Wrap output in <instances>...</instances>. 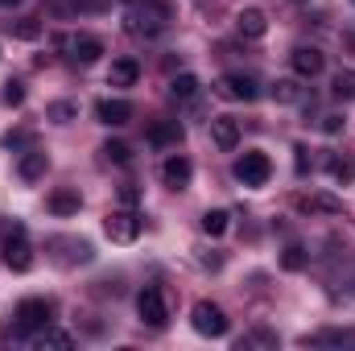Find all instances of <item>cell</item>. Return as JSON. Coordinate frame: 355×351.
<instances>
[{"mask_svg":"<svg viewBox=\"0 0 355 351\" xmlns=\"http://www.w3.org/2000/svg\"><path fill=\"white\" fill-rule=\"evenodd\" d=\"M211 141H215L219 153H232V149L240 145V120H232V116H211Z\"/></svg>","mask_w":355,"mask_h":351,"instance_id":"8fae6325","label":"cell"},{"mask_svg":"<svg viewBox=\"0 0 355 351\" xmlns=\"http://www.w3.org/2000/svg\"><path fill=\"white\" fill-rule=\"evenodd\" d=\"M272 99H277V103H297V99H302V87H297L293 79H277V83H272Z\"/></svg>","mask_w":355,"mask_h":351,"instance_id":"d4e9b609","label":"cell"},{"mask_svg":"<svg viewBox=\"0 0 355 351\" xmlns=\"http://www.w3.org/2000/svg\"><path fill=\"white\" fill-rule=\"evenodd\" d=\"M190 174H194V166H190L186 157H170V162L162 166L166 186H174V190H186V186H190Z\"/></svg>","mask_w":355,"mask_h":351,"instance_id":"d6986e66","label":"cell"},{"mask_svg":"<svg viewBox=\"0 0 355 351\" xmlns=\"http://www.w3.org/2000/svg\"><path fill=\"white\" fill-rule=\"evenodd\" d=\"M331 178L335 182H355V162H347V157H331Z\"/></svg>","mask_w":355,"mask_h":351,"instance_id":"83f0119b","label":"cell"},{"mask_svg":"<svg viewBox=\"0 0 355 351\" xmlns=\"http://www.w3.org/2000/svg\"><path fill=\"white\" fill-rule=\"evenodd\" d=\"M306 348H355V331L347 327H331V331H314L302 339Z\"/></svg>","mask_w":355,"mask_h":351,"instance_id":"4fadbf2b","label":"cell"},{"mask_svg":"<svg viewBox=\"0 0 355 351\" xmlns=\"http://www.w3.org/2000/svg\"><path fill=\"white\" fill-rule=\"evenodd\" d=\"M343 116H322V132H343Z\"/></svg>","mask_w":355,"mask_h":351,"instance_id":"e575fe53","label":"cell"},{"mask_svg":"<svg viewBox=\"0 0 355 351\" xmlns=\"http://www.w3.org/2000/svg\"><path fill=\"white\" fill-rule=\"evenodd\" d=\"M58 46H62L67 58L79 62V67H91V62L103 54V42H99L95 33H67V37H58Z\"/></svg>","mask_w":355,"mask_h":351,"instance_id":"52a82bcc","label":"cell"},{"mask_svg":"<svg viewBox=\"0 0 355 351\" xmlns=\"http://www.w3.org/2000/svg\"><path fill=\"white\" fill-rule=\"evenodd\" d=\"M240 348H277V335L272 331H252V335H244Z\"/></svg>","mask_w":355,"mask_h":351,"instance_id":"f546056e","label":"cell"},{"mask_svg":"<svg viewBox=\"0 0 355 351\" xmlns=\"http://www.w3.org/2000/svg\"><path fill=\"white\" fill-rule=\"evenodd\" d=\"M46 166H50V157L42 149H25L21 162H17V174H21V182H37V178L46 174Z\"/></svg>","mask_w":355,"mask_h":351,"instance_id":"e0dca14e","label":"cell"},{"mask_svg":"<svg viewBox=\"0 0 355 351\" xmlns=\"http://www.w3.org/2000/svg\"><path fill=\"white\" fill-rule=\"evenodd\" d=\"M124 4H137V0H124Z\"/></svg>","mask_w":355,"mask_h":351,"instance_id":"74e56055","label":"cell"},{"mask_svg":"<svg viewBox=\"0 0 355 351\" xmlns=\"http://www.w3.org/2000/svg\"><path fill=\"white\" fill-rule=\"evenodd\" d=\"M306 264V248H297V244H289L285 248V257H281V268H289V273H297Z\"/></svg>","mask_w":355,"mask_h":351,"instance_id":"f1b7e54d","label":"cell"},{"mask_svg":"<svg viewBox=\"0 0 355 351\" xmlns=\"http://www.w3.org/2000/svg\"><path fill=\"white\" fill-rule=\"evenodd\" d=\"M8 33H12V37H25V42H33V37L42 33V25H37L33 17H21V21H8Z\"/></svg>","mask_w":355,"mask_h":351,"instance_id":"484cf974","label":"cell"},{"mask_svg":"<svg viewBox=\"0 0 355 351\" xmlns=\"http://www.w3.org/2000/svg\"><path fill=\"white\" fill-rule=\"evenodd\" d=\"M215 91H219L223 99H244V103H252V99L261 95L252 75H223V79L215 83Z\"/></svg>","mask_w":355,"mask_h":351,"instance_id":"9c48e42d","label":"cell"},{"mask_svg":"<svg viewBox=\"0 0 355 351\" xmlns=\"http://www.w3.org/2000/svg\"><path fill=\"white\" fill-rule=\"evenodd\" d=\"M190 327H194L202 339H223L232 323H227L223 306H215V302H198V306L190 310Z\"/></svg>","mask_w":355,"mask_h":351,"instance_id":"277c9868","label":"cell"},{"mask_svg":"<svg viewBox=\"0 0 355 351\" xmlns=\"http://www.w3.org/2000/svg\"><path fill=\"white\" fill-rule=\"evenodd\" d=\"M137 75H141L137 58H116V62H112V71H107V87H132V83H137Z\"/></svg>","mask_w":355,"mask_h":351,"instance_id":"ac0fdd59","label":"cell"},{"mask_svg":"<svg viewBox=\"0 0 355 351\" xmlns=\"http://www.w3.org/2000/svg\"><path fill=\"white\" fill-rule=\"evenodd\" d=\"M170 21H174V4H166V0H137L128 8V17H124V29L132 37H157V33L170 29Z\"/></svg>","mask_w":355,"mask_h":351,"instance_id":"6da1fadb","label":"cell"},{"mask_svg":"<svg viewBox=\"0 0 355 351\" xmlns=\"http://www.w3.org/2000/svg\"><path fill=\"white\" fill-rule=\"evenodd\" d=\"M137 198H141L137 186H120V203H124V207H137Z\"/></svg>","mask_w":355,"mask_h":351,"instance_id":"d590c367","label":"cell"},{"mask_svg":"<svg viewBox=\"0 0 355 351\" xmlns=\"http://www.w3.org/2000/svg\"><path fill=\"white\" fill-rule=\"evenodd\" d=\"M137 314H141V323L153 327V331H162V327L170 323V310H166V298H162L157 285H145V289L137 293Z\"/></svg>","mask_w":355,"mask_h":351,"instance_id":"5b68a950","label":"cell"},{"mask_svg":"<svg viewBox=\"0 0 355 351\" xmlns=\"http://www.w3.org/2000/svg\"><path fill=\"white\" fill-rule=\"evenodd\" d=\"M227 228H232V215H227V211H207V215H202V232H207V236H223Z\"/></svg>","mask_w":355,"mask_h":351,"instance_id":"603a6c76","label":"cell"},{"mask_svg":"<svg viewBox=\"0 0 355 351\" xmlns=\"http://www.w3.org/2000/svg\"><path fill=\"white\" fill-rule=\"evenodd\" d=\"M95 116H99V124H107V128H120V124H128L132 120V103L128 99H99L95 103Z\"/></svg>","mask_w":355,"mask_h":351,"instance_id":"7c38bea8","label":"cell"},{"mask_svg":"<svg viewBox=\"0 0 355 351\" xmlns=\"http://www.w3.org/2000/svg\"><path fill=\"white\" fill-rule=\"evenodd\" d=\"M236 29H240V37H265L268 33V17L261 12V8H244L240 17H236Z\"/></svg>","mask_w":355,"mask_h":351,"instance_id":"2e32d148","label":"cell"},{"mask_svg":"<svg viewBox=\"0 0 355 351\" xmlns=\"http://www.w3.org/2000/svg\"><path fill=\"white\" fill-rule=\"evenodd\" d=\"M236 178H240L244 186H265L268 178H272V162H268V153H261V149L244 153V157L236 162Z\"/></svg>","mask_w":355,"mask_h":351,"instance_id":"ba28073f","label":"cell"},{"mask_svg":"<svg viewBox=\"0 0 355 351\" xmlns=\"http://www.w3.org/2000/svg\"><path fill=\"white\" fill-rule=\"evenodd\" d=\"M297 207L302 211H318V215H343V198H335V194H310Z\"/></svg>","mask_w":355,"mask_h":351,"instance_id":"ffe728a7","label":"cell"},{"mask_svg":"<svg viewBox=\"0 0 355 351\" xmlns=\"http://www.w3.org/2000/svg\"><path fill=\"white\" fill-rule=\"evenodd\" d=\"M289 62H293V75H297V79H314V75H322V67H327V58H322L318 46H297Z\"/></svg>","mask_w":355,"mask_h":351,"instance_id":"30bf717a","label":"cell"},{"mask_svg":"<svg viewBox=\"0 0 355 351\" xmlns=\"http://www.w3.org/2000/svg\"><path fill=\"white\" fill-rule=\"evenodd\" d=\"M103 236H107L112 244H132V240L141 236V215H137L132 207L107 211V215H103Z\"/></svg>","mask_w":355,"mask_h":351,"instance_id":"3957f363","label":"cell"},{"mask_svg":"<svg viewBox=\"0 0 355 351\" xmlns=\"http://www.w3.org/2000/svg\"><path fill=\"white\" fill-rule=\"evenodd\" d=\"M46 207L58 215V219H67V215H79V207H83V198H79V190H71V186H58L50 198H46Z\"/></svg>","mask_w":355,"mask_h":351,"instance_id":"9a60e30c","label":"cell"},{"mask_svg":"<svg viewBox=\"0 0 355 351\" xmlns=\"http://www.w3.org/2000/svg\"><path fill=\"white\" fill-rule=\"evenodd\" d=\"M33 343H37L42 351H46V348H58V351H71V348H75V339H71L67 331H54V327L37 331V335H33Z\"/></svg>","mask_w":355,"mask_h":351,"instance_id":"44dd1931","label":"cell"},{"mask_svg":"<svg viewBox=\"0 0 355 351\" xmlns=\"http://www.w3.org/2000/svg\"><path fill=\"white\" fill-rule=\"evenodd\" d=\"M335 95L339 99H355V75H339L335 79Z\"/></svg>","mask_w":355,"mask_h":351,"instance_id":"1f68e13d","label":"cell"},{"mask_svg":"<svg viewBox=\"0 0 355 351\" xmlns=\"http://www.w3.org/2000/svg\"><path fill=\"white\" fill-rule=\"evenodd\" d=\"M46 120H54V124H71V120H79V103H75V99H58V103L46 108Z\"/></svg>","mask_w":355,"mask_h":351,"instance_id":"7402d4cb","label":"cell"},{"mask_svg":"<svg viewBox=\"0 0 355 351\" xmlns=\"http://www.w3.org/2000/svg\"><path fill=\"white\" fill-rule=\"evenodd\" d=\"M145 141H149L153 149H170V145L182 141V124H178V120H153L149 132H145Z\"/></svg>","mask_w":355,"mask_h":351,"instance_id":"5bb4252c","label":"cell"},{"mask_svg":"<svg viewBox=\"0 0 355 351\" xmlns=\"http://www.w3.org/2000/svg\"><path fill=\"white\" fill-rule=\"evenodd\" d=\"M4 264H8L12 273H29V268H33V244H29V236H25L21 223L4 236Z\"/></svg>","mask_w":355,"mask_h":351,"instance_id":"8992f818","label":"cell"},{"mask_svg":"<svg viewBox=\"0 0 355 351\" xmlns=\"http://www.w3.org/2000/svg\"><path fill=\"white\" fill-rule=\"evenodd\" d=\"M170 95H174V99H194V95H198V79H194V75L170 79Z\"/></svg>","mask_w":355,"mask_h":351,"instance_id":"cb8c5ba5","label":"cell"},{"mask_svg":"<svg viewBox=\"0 0 355 351\" xmlns=\"http://www.w3.org/2000/svg\"><path fill=\"white\" fill-rule=\"evenodd\" d=\"M103 157L116 162V166H128V162H132V149H128L124 141H107V145H103Z\"/></svg>","mask_w":355,"mask_h":351,"instance_id":"4316f807","label":"cell"},{"mask_svg":"<svg viewBox=\"0 0 355 351\" xmlns=\"http://www.w3.org/2000/svg\"><path fill=\"white\" fill-rule=\"evenodd\" d=\"M0 99H4V103H12V108H17V103H25V83L8 79V83H4V91H0Z\"/></svg>","mask_w":355,"mask_h":351,"instance_id":"4dcf8cb0","label":"cell"},{"mask_svg":"<svg viewBox=\"0 0 355 351\" xmlns=\"http://www.w3.org/2000/svg\"><path fill=\"white\" fill-rule=\"evenodd\" d=\"M50 302L46 298H25L21 306H17V314H12V335L17 339H25V335H37V331H46L50 327Z\"/></svg>","mask_w":355,"mask_h":351,"instance_id":"7a4b0ae2","label":"cell"},{"mask_svg":"<svg viewBox=\"0 0 355 351\" xmlns=\"http://www.w3.org/2000/svg\"><path fill=\"white\" fill-rule=\"evenodd\" d=\"M293 170H297V174L310 170V149H306V145H293Z\"/></svg>","mask_w":355,"mask_h":351,"instance_id":"836d02e7","label":"cell"},{"mask_svg":"<svg viewBox=\"0 0 355 351\" xmlns=\"http://www.w3.org/2000/svg\"><path fill=\"white\" fill-rule=\"evenodd\" d=\"M0 4H17V0H0Z\"/></svg>","mask_w":355,"mask_h":351,"instance_id":"8d00e7d4","label":"cell"},{"mask_svg":"<svg viewBox=\"0 0 355 351\" xmlns=\"http://www.w3.org/2000/svg\"><path fill=\"white\" fill-rule=\"evenodd\" d=\"M29 141H33V132H29V128H17V132H4V145H8V149H17V145H29Z\"/></svg>","mask_w":355,"mask_h":351,"instance_id":"d6a6232c","label":"cell"}]
</instances>
